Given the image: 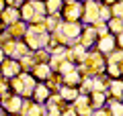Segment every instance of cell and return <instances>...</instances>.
<instances>
[{
  "label": "cell",
  "mask_w": 123,
  "mask_h": 116,
  "mask_svg": "<svg viewBox=\"0 0 123 116\" xmlns=\"http://www.w3.org/2000/svg\"><path fill=\"white\" fill-rule=\"evenodd\" d=\"M105 71H107V73H109V75L115 79V77H119V75H121V63H107Z\"/></svg>",
  "instance_id": "obj_25"
},
{
  "label": "cell",
  "mask_w": 123,
  "mask_h": 116,
  "mask_svg": "<svg viewBox=\"0 0 123 116\" xmlns=\"http://www.w3.org/2000/svg\"><path fill=\"white\" fill-rule=\"evenodd\" d=\"M21 73V65H18L17 59H10V57H4L2 63H0V75L10 79V77H17Z\"/></svg>",
  "instance_id": "obj_5"
},
{
  "label": "cell",
  "mask_w": 123,
  "mask_h": 116,
  "mask_svg": "<svg viewBox=\"0 0 123 116\" xmlns=\"http://www.w3.org/2000/svg\"><path fill=\"white\" fill-rule=\"evenodd\" d=\"M60 16L57 14H45V18H43V26H45V31L47 33H53V31L60 26Z\"/></svg>",
  "instance_id": "obj_18"
},
{
  "label": "cell",
  "mask_w": 123,
  "mask_h": 116,
  "mask_svg": "<svg viewBox=\"0 0 123 116\" xmlns=\"http://www.w3.org/2000/svg\"><path fill=\"white\" fill-rule=\"evenodd\" d=\"M18 114H21V116H45V110H43L41 104L31 102V100H25V98H23V104H21Z\"/></svg>",
  "instance_id": "obj_7"
},
{
  "label": "cell",
  "mask_w": 123,
  "mask_h": 116,
  "mask_svg": "<svg viewBox=\"0 0 123 116\" xmlns=\"http://www.w3.org/2000/svg\"><path fill=\"white\" fill-rule=\"evenodd\" d=\"M80 79H82V75H80L76 69H72L70 73H66V75H62V86H70V88H78Z\"/></svg>",
  "instance_id": "obj_14"
},
{
  "label": "cell",
  "mask_w": 123,
  "mask_h": 116,
  "mask_svg": "<svg viewBox=\"0 0 123 116\" xmlns=\"http://www.w3.org/2000/svg\"><path fill=\"white\" fill-rule=\"evenodd\" d=\"M80 2H84V0H80Z\"/></svg>",
  "instance_id": "obj_35"
},
{
  "label": "cell",
  "mask_w": 123,
  "mask_h": 116,
  "mask_svg": "<svg viewBox=\"0 0 123 116\" xmlns=\"http://www.w3.org/2000/svg\"><path fill=\"white\" fill-rule=\"evenodd\" d=\"M25 31H27V22L17 21V22H12V25L8 26V31H6V33H8L12 39H17V37H25Z\"/></svg>",
  "instance_id": "obj_17"
},
{
  "label": "cell",
  "mask_w": 123,
  "mask_h": 116,
  "mask_svg": "<svg viewBox=\"0 0 123 116\" xmlns=\"http://www.w3.org/2000/svg\"><path fill=\"white\" fill-rule=\"evenodd\" d=\"M107 67V61L105 57H103V53L98 51H92V53H86V57H84V61L80 63V67H76V71L80 73V75H94V73H103Z\"/></svg>",
  "instance_id": "obj_1"
},
{
  "label": "cell",
  "mask_w": 123,
  "mask_h": 116,
  "mask_svg": "<svg viewBox=\"0 0 123 116\" xmlns=\"http://www.w3.org/2000/svg\"><path fill=\"white\" fill-rule=\"evenodd\" d=\"M109 88H111V96H113L115 100H121V94H123V84L119 77H115V79H111L109 82Z\"/></svg>",
  "instance_id": "obj_19"
},
{
  "label": "cell",
  "mask_w": 123,
  "mask_h": 116,
  "mask_svg": "<svg viewBox=\"0 0 123 116\" xmlns=\"http://www.w3.org/2000/svg\"><path fill=\"white\" fill-rule=\"evenodd\" d=\"M94 31H97V35L98 37H105V35H109V29H107V22H103V21H98V22H94Z\"/></svg>",
  "instance_id": "obj_29"
},
{
  "label": "cell",
  "mask_w": 123,
  "mask_h": 116,
  "mask_svg": "<svg viewBox=\"0 0 123 116\" xmlns=\"http://www.w3.org/2000/svg\"><path fill=\"white\" fill-rule=\"evenodd\" d=\"M109 8H111V16L121 18V14H123V4H121V0H117V2H113V4H109Z\"/></svg>",
  "instance_id": "obj_28"
},
{
  "label": "cell",
  "mask_w": 123,
  "mask_h": 116,
  "mask_svg": "<svg viewBox=\"0 0 123 116\" xmlns=\"http://www.w3.org/2000/svg\"><path fill=\"white\" fill-rule=\"evenodd\" d=\"M0 77H2V75H0Z\"/></svg>",
  "instance_id": "obj_36"
},
{
  "label": "cell",
  "mask_w": 123,
  "mask_h": 116,
  "mask_svg": "<svg viewBox=\"0 0 123 116\" xmlns=\"http://www.w3.org/2000/svg\"><path fill=\"white\" fill-rule=\"evenodd\" d=\"M18 65H21V71H31V69L35 67V59H33V53L29 55H23L21 59H17Z\"/></svg>",
  "instance_id": "obj_22"
},
{
  "label": "cell",
  "mask_w": 123,
  "mask_h": 116,
  "mask_svg": "<svg viewBox=\"0 0 123 116\" xmlns=\"http://www.w3.org/2000/svg\"><path fill=\"white\" fill-rule=\"evenodd\" d=\"M109 18H111V8H109V4H98V21L107 22Z\"/></svg>",
  "instance_id": "obj_27"
},
{
  "label": "cell",
  "mask_w": 123,
  "mask_h": 116,
  "mask_svg": "<svg viewBox=\"0 0 123 116\" xmlns=\"http://www.w3.org/2000/svg\"><path fill=\"white\" fill-rule=\"evenodd\" d=\"M60 12H62V16H64V21L78 22L80 16H82V2H80V0H64Z\"/></svg>",
  "instance_id": "obj_2"
},
{
  "label": "cell",
  "mask_w": 123,
  "mask_h": 116,
  "mask_svg": "<svg viewBox=\"0 0 123 116\" xmlns=\"http://www.w3.org/2000/svg\"><path fill=\"white\" fill-rule=\"evenodd\" d=\"M0 116H4V110H2V106H0Z\"/></svg>",
  "instance_id": "obj_34"
},
{
  "label": "cell",
  "mask_w": 123,
  "mask_h": 116,
  "mask_svg": "<svg viewBox=\"0 0 123 116\" xmlns=\"http://www.w3.org/2000/svg\"><path fill=\"white\" fill-rule=\"evenodd\" d=\"M109 112L111 116H121L123 114V108H121V102H117V100H109Z\"/></svg>",
  "instance_id": "obj_26"
},
{
  "label": "cell",
  "mask_w": 123,
  "mask_h": 116,
  "mask_svg": "<svg viewBox=\"0 0 123 116\" xmlns=\"http://www.w3.org/2000/svg\"><path fill=\"white\" fill-rule=\"evenodd\" d=\"M43 4H45V12L47 14H57L62 10L64 0H43Z\"/></svg>",
  "instance_id": "obj_21"
},
{
  "label": "cell",
  "mask_w": 123,
  "mask_h": 116,
  "mask_svg": "<svg viewBox=\"0 0 123 116\" xmlns=\"http://www.w3.org/2000/svg\"><path fill=\"white\" fill-rule=\"evenodd\" d=\"M31 71H33L31 75L35 77V79H43V82L47 79V77H51V73H53L47 63H35V67L31 69Z\"/></svg>",
  "instance_id": "obj_12"
},
{
  "label": "cell",
  "mask_w": 123,
  "mask_h": 116,
  "mask_svg": "<svg viewBox=\"0 0 123 116\" xmlns=\"http://www.w3.org/2000/svg\"><path fill=\"white\" fill-rule=\"evenodd\" d=\"M0 21L4 26H10L12 22L21 21V14H18V8L17 6H4V10L0 12Z\"/></svg>",
  "instance_id": "obj_10"
},
{
  "label": "cell",
  "mask_w": 123,
  "mask_h": 116,
  "mask_svg": "<svg viewBox=\"0 0 123 116\" xmlns=\"http://www.w3.org/2000/svg\"><path fill=\"white\" fill-rule=\"evenodd\" d=\"M105 102H107V94H105V92L94 90V92H90V94H88V104H90L92 110L103 108V106H105Z\"/></svg>",
  "instance_id": "obj_11"
},
{
  "label": "cell",
  "mask_w": 123,
  "mask_h": 116,
  "mask_svg": "<svg viewBox=\"0 0 123 116\" xmlns=\"http://www.w3.org/2000/svg\"><path fill=\"white\" fill-rule=\"evenodd\" d=\"M60 96H62V100L64 102H74L76 98H78V88H70V86H60Z\"/></svg>",
  "instance_id": "obj_16"
},
{
  "label": "cell",
  "mask_w": 123,
  "mask_h": 116,
  "mask_svg": "<svg viewBox=\"0 0 123 116\" xmlns=\"http://www.w3.org/2000/svg\"><path fill=\"white\" fill-rule=\"evenodd\" d=\"M2 59H4V53H2V49H0V63H2Z\"/></svg>",
  "instance_id": "obj_33"
},
{
  "label": "cell",
  "mask_w": 123,
  "mask_h": 116,
  "mask_svg": "<svg viewBox=\"0 0 123 116\" xmlns=\"http://www.w3.org/2000/svg\"><path fill=\"white\" fill-rule=\"evenodd\" d=\"M90 116H111V112L107 108H97V110H92Z\"/></svg>",
  "instance_id": "obj_30"
},
{
  "label": "cell",
  "mask_w": 123,
  "mask_h": 116,
  "mask_svg": "<svg viewBox=\"0 0 123 116\" xmlns=\"http://www.w3.org/2000/svg\"><path fill=\"white\" fill-rule=\"evenodd\" d=\"M98 4L101 2H97V0H84L82 2V21L84 25H94V22H98Z\"/></svg>",
  "instance_id": "obj_3"
},
{
  "label": "cell",
  "mask_w": 123,
  "mask_h": 116,
  "mask_svg": "<svg viewBox=\"0 0 123 116\" xmlns=\"http://www.w3.org/2000/svg\"><path fill=\"white\" fill-rule=\"evenodd\" d=\"M57 31H60V33L66 37L68 43H72V41H78V35H80V31H82V25H80V22H68V21H62L60 26H57Z\"/></svg>",
  "instance_id": "obj_4"
},
{
  "label": "cell",
  "mask_w": 123,
  "mask_h": 116,
  "mask_svg": "<svg viewBox=\"0 0 123 116\" xmlns=\"http://www.w3.org/2000/svg\"><path fill=\"white\" fill-rule=\"evenodd\" d=\"M21 104H23V98H21V96H17V94H10V96H6V98L0 100L2 110H4V112H10V114H18Z\"/></svg>",
  "instance_id": "obj_8"
},
{
  "label": "cell",
  "mask_w": 123,
  "mask_h": 116,
  "mask_svg": "<svg viewBox=\"0 0 123 116\" xmlns=\"http://www.w3.org/2000/svg\"><path fill=\"white\" fill-rule=\"evenodd\" d=\"M31 6H33V10H35V16H45V4H43V0H29Z\"/></svg>",
  "instance_id": "obj_24"
},
{
  "label": "cell",
  "mask_w": 123,
  "mask_h": 116,
  "mask_svg": "<svg viewBox=\"0 0 123 116\" xmlns=\"http://www.w3.org/2000/svg\"><path fill=\"white\" fill-rule=\"evenodd\" d=\"M31 96L35 98L37 104H43L45 100L51 96V92L47 90V86H45V84H35V88H33V94H31Z\"/></svg>",
  "instance_id": "obj_13"
},
{
  "label": "cell",
  "mask_w": 123,
  "mask_h": 116,
  "mask_svg": "<svg viewBox=\"0 0 123 116\" xmlns=\"http://www.w3.org/2000/svg\"><path fill=\"white\" fill-rule=\"evenodd\" d=\"M107 29H109L111 35H121V31H123V22H121V18L111 16L109 21H107Z\"/></svg>",
  "instance_id": "obj_20"
},
{
  "label": "cell",
  "mask_w": 123,
  "mask_h": 116,
  "mask_svg": "<svg viewBox=\"0 0 123 116\" xmlns=\"http://www.w3.org/2000/svg\"><path fill=\"white\" fill-rule=\"evenodd\" d=\"M29 53H31V49L27 47L25 43L17 41V45H14V53H12V57H10V59H21L23 55H29Z\"/></svg>",
  "instance_id": "obj_23"
},
{
  "label": "cell",
  "mask_w": 123,
  "mask_h": 116,
  "mask_svg": "<svg viewBox=\"0 0 123 116\" xmlns=\"http://www.w3.org/2000/svg\"><path fill=\"white\" fill-rule=\"evenodd\" d=\"M97 39H98V35H97V31H94V26L86 25L82 31H80V35H78V45H82L84 49H90Z\"/></svg>",
  "instance_id": "obj_6"
},
{
  "label": "cell",
  "mask_w": 123,
  "mask_h": 116,
  "mask_svg": "<svg viewBox=\"0 0 123 116\" xmlns=\"http://www.w3.org/2000/svg\"><path fill=\"white\" fill-rule=\"evenodd\" d=\"M4 6H6V4H4V0H0V12L4 10Z\"/></svg>",
  "instance_id": "obj_32"
},
{
  "label": "cell",
  "mask_w": 123,
  "mask_h": 116,
  "mask_svg": "<svg viewBox=\"0 0 123 116\" xmlns=\"http://www.w3.org/2000/svg\"><path fill=\"white\" fill-rule=\"evenodd\" d=\"M103 4H113V2H117V0H101Z\"/></svg>",
  "instance_id": "obj_31"
},
{
  "label": "cell",
  "mask_w": 123,
  "mask_h": 116,
  "mask_svg": "<svg viewBox=\"0 0 123 116\" xmlns=\"http://www.w3.org/2000/svg\"><path fill=\"white\" fill-rule=\"evenodd\" d=\"M18 14H21V21H23V22H27V25H29L33 18H35V10H33V6H31L29 0L21 4V10H18Z\"/></svg>",
  "instance_id": "obj_15"
},
{
  "label": "cell",
  "mask_w": 123,
  "mask_h": 116,
  "mask_svg": "<svg viewBox=\"0 0 123 116\" xmlns=\"http://www.w3.org/2000/svg\"><path fill=\"white\" fill-rule=\"evenodd\" d=\"M117 49V43H115V35H105V37H98V43H97V51L103 53V55H109L111 51Z\"/></svg>",
  "instance_id": "obj_9"
}]
</instances>
